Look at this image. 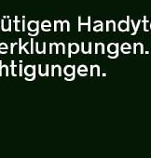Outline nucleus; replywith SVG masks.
Returning <instances> with one entry per match:
<instances>
[{"label":"nucleus","mask_w":151,"mask_h":158,"mask_svg":"<svg viewBox=\"0 0 151 158\" xmlns=\"http://www.w3.org/2000/svg\"><path fill=\"white\" fill-rule=\"evenodd\" d=\"M0 48H9L6 43H0Z\"/></svg>","instance_id":"obj_35"},{"label":"nucleus","mask_w":151,"mask_h":158,"mask_svg":"<svg viewBox=\"0 0 151 158\" xmlns=\"http://www.w3.org/2000/svg\"><path fill=\"white\" fill-rule=\"evenodd\" d=\"M57 50H58V53H62V54H64L65 53V46L63 42L59 43L58 44V47H57Z\"/></svg>","instance_id":"obj_21"},{"label":"nucleus","mask_w":151,"mask_h":158,"mask_svg":"<svg viewBox=\"0 0 151 158\" xmlns=\"http://www.w3.org/2000/svg\"><path fill=\"white\" fill-rule=\"evenodd\" d=\"M131 50V45L129 43H123L121 46V51L125 54H129Z\"/></svg>","instance_id":"obj_15"},{"label":"nucleus","mask_w":151,"mask_h":158,"mask_svg":"<svg viewBox=\"0 0 151 158\" xmlns=\"http://www.w3.org/2000/svg\"><path fill=\"white\" fill-rule=\"evenodd\" d=\"M80 50V46L78 43H70L69 44V53L68 57H71V54H77Z\"/></svg>","instance_id":"obj_1"},{"label":"nucleus","mask_w":151,"mask_h":158,"mask_svg":"<svg viewBox=\"0 0 151 158\" xmlns=\"http://www.w3.org/2000/svg\"><path fill=\"white\" fill-rule=\"evenodd\" d=\"M90 22H91V19L89 18V19H88V23H81V18H79V32H81V25H82V24L88 25V31L90 32V31H91V24H90Z\"/></svg>","instance_id":"obj_19"},{"label":"nucleus","mask_w":151,"mask_h":158,"mask_svg":"<svg viewBox=\"0 0 151 158\" xmlns=\"http://www.w3.org/2000/svg\"><path fill=\"white\" fill-rule=\"evenodd\" d=\"M150 29H151V24H150Z\"/></svg>","instance_id":"obj_39"},{"label":"nucleus","mask_w":151,"mask_h":158,"mask_svg":"<svg viewBox=\"0 0 151 158\" xmlns=\"http://www.w3.org/2000/svg\"><path fill=\"white\" fill-rule=\"evenodd\" d=\"M28 45H29V43H28V42H26V43L23 46V49H24V50H25V52H26L27 54H31V50L28 48V47H29Z\"/></svg>","instance_id":"obj_24"},{"label":"nucleus","mask_w":151,"mask_h":158,"mask_svg":"<svg viewBox=\"0 0 151 158\" xmlns=\"http://www.w3.org/2000/svg\"><path fill=\"white\" fill-rule=\"evenodd\" d=\"M41 28L44 32H50V26H41Z\"/></svg>","instance_id":"obj_32"},{"label":"nucleus","mask_w":151,"mask_h":158,"mask_svg":"<svg viewBox=\"0 0 151 158\" xmlns=\"http://www.w3.org/2000/svg\"><path fill=\"white\" fill-rule=\"evenodd\" d=\"M41 26H50V23L49 21H44L41 24Z\"/></svg>","instance_id":"obj_33"},{"label":"nucleus","mask_w":151,"mask_h":158,"mask_svg":"<svg viewBox=\"0 0 151 158\" xmlns=\"http://www.w3.org/2000/svg\"><path fill=\"white\" fill-rule=\"evenodd\" d=\"M131 23H132V26H133V29H134V32H133V33H132V35H136V34H137V31H138V28H139V25H140L141 21H138V23H137L136 25L134 24V22H133V21H132Z\"/></svg>","instance_id":"obj_22"},{"label":"nucleus","mask_w":151,"mask_h":158,"mask_svg":"<svg viewBox=\"0 0 151 158\" xmlns=\"http://www.w3.org/2000/svg\"><path fill=\"white\" fill-rule=\"evenodd\" d=\"M11 73H12V75H13V76H16V73H15V70H14L15 67H16V65H15V63H14V60L11 61Z\"/></svg>","instance_id":"obj_25"},{"label":"nucleus","mask_w":151,"mask_h":158,"mask_svg":"<svg viewBox=\"0 0 151 158\" xmlns=\"http://www.w3.org/2000/svg\"><path fill=\"white\" fill-rule=\"evenodd\" d=\"M94 73H97V76L100 75V67L97 64H94V65H92L91 66V75L93 76L94 75Z\"/></svg>","instance_id":"obj_12"},{"label":"nucleus","mask_w":151,"mask_h":158,"mask_svg":"<svg viewBox=\"0 0 151 158\" xmlns=\"http://www.w3.org/2000/svg\"><path fill=\"white\" fill-rule=\"evenodd\" d=\"M61 27H62V22H60V21H55V27H54V31H55V32L60 31V30H61Z\"/></svg>","instance_id":"obj_23"},{"label":"nucleus","mask_w":151,"mask_h":158,"mask_svg":"<svg viewBox=\"0 0 151 158\" xmlns=\"http://www.w3.org/2000/svg\"><path fill=\"white\" fill-rule=\"evenodd\" d=\"M99 50L101 51V53L105 54V45L103 43H96L95 44V53L97 54L99 52Z\"/></svg>","instance_id":"obj_13"},{"label":"nucleus","mask_w":151,"mask_h":158,"mask_svg":"<svg viewBox=\"0 0 151 158\" xmlns=\"http://www.w3.org/2000/svg\"><path fill=\"white\" fill-rule=\"evenodd\" d=\"M63 73L66 76H71L75 74V66L74 65H66L63 69Z\"/></svg>","instance_id":"obj_6"},{"label":"nucleus","mask_w":151,"mask_h":158,"mask_svg":"<svg viewBox=\"0 0 151 158\" xmlns=\"http://www.w3.org/2000/svg\"><path fill=\"white\" fill-rule=\"evenodd\" d=\"M64 31H67V32L70 31V23H69L68 21H64V22L62 23L61 32H64Z\"/></svg>","instance_id":"obj_14"},{"label":"nucleus","mask_w":151,"mask_h":158,"mask_svg":"<svg viewBox=\"0 0 151 158\" xmlns=\"http://www.w3.org/2000/svg\"><path fill=\"white\" fill-rule=\"evenodd\" d=\"M107 50L111 54H115L119 51V44L118 43H110L107 47Z\"/></svg>","instance_id":"obj_7"},{"label":"nucleus","mask_w":151,"mask_h":158,"mask_svg":"<svg viewBox=\"0 0 151 158\" xmlns=\"http://www.w3.org/2000/svg\"><path fill=\"white\" fill-rule=\"evenodd\" d=\"M38 67H39V75H42V76L45 75V76H47L49 74V65L48 64H46V66L44 68L42 67L41 64H39Z\"/></svg>","instance_id":"obj_11"},{"label":"nucleus","mask_w":151,"mask_h":158,"mask_svg":"<svg viewBox=\"0 0 151 158\" xmlns=\"http://www.w3.org/2000/svg\"><path fill=\"white\" fill-rule=\"evenodd\" d=\"M112 29L113 32L116 31V23L114 21H107V27H106V31H110Z\"/></svg>","instance_id":"obj_17"},{"label":"nucleus","mask_w":151,"mask_h":158,"mask_svg":"<svg viewBox=\"0 0 151 158\" xmlns=\"http://www.w3.org/2000/svg\"><path fill=\"white\" fill-rule=\"evenodd\" d=\"M94 23H95V25L93 27V30L95 32H101V31H103V23H102V22L98 21V22H95Z\"/></svg>","instance_id":"obj_20"},{"label":"nucleus","mask_w":151,"mask_h":158,"mask_svg":"<svg viewBox=\"0 0 151 158\" xmlns=\"http://www.w3.org/2000/svg\"><path fill=\"white\" fill-rule=\"evenodd\" d=\"M87 66L86 65H80L79 68H78V72H87Z\"/></svg>","instance_id":"obj_26"},{"label":"nucleus","mask_w":151,"mask_h":158,"mask_svg":"<svg viewBox=\"0 0 151 158\" xmlns=\"http://www.w3.org/2000/svg\"><path fill=\"white\" fill-rule=\"evenodd\" d=\"M81 50L85 54H91L92 53V42H82L81 44Z\"/></svg>","instance_id":"obj_2"},{"label":"nucleus","mask_w":151,"mask_h":158,"mask_svg":"<svg viewBox=\"0 0 151 158\" xmlns=\"http://www.w3.org/2000/svg\"><path fill=\"white\" fill-rule=\"evenodd\" d=\"M11 21H9V23H6L4 20L2 21V30L3 31H11Z\"/></svg>","instance_id":"obj_18"},{"label":"nucleus","mask_w":151,"mask_h":158,"mask_svg":"<svg viewBox=\"0 0 151 158\" xmlns=\"http://www.w3.org/2000/svg\"><path fill=\"white\" fill-rule=\"evenodd\" d=\"M14 46H15V44H14V43H11V54H12V53L14 52V51H13Z\"/></svg>","instance_id":"obj_37"},{"label":"nucleus","mask_w":151,"mask_h":158,"mask_svg":"<svg viewBox=\"0 0 151 158\" xmlns=\"http://www.w3.org/2000/svg\"><path fill=\"white\" fill-rule=\"evenodd\" d=\"M78 73H79V74L81 75V76H86V75H87V72H78Z\"/></svg>","instance_id":"obj_38"},{"label":"nucleus","mask_w":151,"mask_h":158,"mask_svg":"<svg viewBox=\"0 0 151 158\" xmlns=\"http://www.w3.org/2000/svg\"><path fill=\"white\" fill-rule=\"evenodd\" d=\"M27 27H28V29H29L30 32H34L36 30H38V22L31 21V22L28 23Z\"/></svg>","instance_id":"obj_9"},{"label":"nucleus","mask_w":151,"mask_h":158,"mask_svg":"<svg viewBox=\"0 0 151 158\" xmlns=\"http://www.w3.org/2000/svg\"><path fill=\"white\" fill-rule=\"evenodd\" d=\"M75 74H73V75H71V76H66L64 79H65V80H67V81H72V80H74V79H75Z\"/></svg>","instance_id":"obj_29"},{"label":"nucleus","mask_w":151,"mask_h":158,"mask_svg":"<svg viewBox=\"0 0 151 158\" xmlns=\"http://www.w3.org/2000/svg\"><path fill=\"white\" fill-rule=\"evenodd\" d=\"M23 50V45H22V38L19 39V53L21 54Z\"/></svg>","instance_id":"obj_30"},{"label":"nucleus","mask_w":151,"mask_h":158,"mask_svg":"<svg viewBox=\"0 0 151 158\" xmlns=\"http://www.w3.org/2000/svg\"><path fill=\"white\" fill-rule=\"evenodd\" d=\"M24 73L27 76H32L36 74V66L35 65H27L24 69Z\"/></svg>","instance_id":"obj_5"},{"label":"nucleus","mask_w":151,"mask_h":158,"mask_svg":"<svg viewBox=\"0 0 151 158\" xmlns=\"http://www.w3.org/2000/svg\"><path fill=\"white\" fill-rule=\"evenodd\" d=\"M118 27H119V29L121 31V32H128V31H130V27H129V23H128V21L126 22V21H121V22H119V23L118 24Z\"/></svg>","instance_id":"obj_4"},{"label":"nucleus","mask_w":151,"mask_h":158,"mask_svg":"<svg viewBox=\"0 0 151 158\" xmlns=\"http://www.w3.org/2000/svg\"><path fill=\"white\" fill-rule=\"evenodd\" d=\"M36 51L39 54L46 53V42H37L36 43Z\"/></svg>","instance_id":"obj_3"},{"label":"nucleus","mask_w":151,"mask_h":158,"mask_svg":"<svg viewBox=\"0 0 151 158\" xmlns=\"http://www.w3.org/2000/svg\"><path fill=\"white\" fill-rule=\"evenodd\" d=\"M8 49L9 48H0V53H1V54H6L8 52Z\"/></svg>","instance_id":"obj_36"},{"label":"nucleus","mask_w":151,"mask_h":158,"mask_svg":"<svg viewBox=\"0 0 151 158\" xmlns=\"http://www.w3.org/2000/svg\"><path fill=\"white\" fill-rule=\"evenodd\" d=\"M23 61L21 60V63H20V66H19V70H20V75L23 76Z\"/></svg>","instance_id":"obj_34"},{"label":"nucleus","mask_w":151,"mask_h":158,"mask_svg":"<svg viewBox=\"0 0 151 158\" xmlns=\"http://www.w3.org/2000/svg\"><path fill=\"white\" fill-rule=\"evenodd\" d=\"M25 79H26L27 81H33V80H35V79H36V74H34L32 76H26Z\"/></svg>","instance_id":"obj_28"},{"label":"nucleus","mask_w":151,"mask_h":158,"mask_svg":"<svg viewBox=\"0 0 151 158\" xmlns=\"http://www.w3.org/2000/svg\"><path fill=\"white\" fill-rule=\"evenodd\" d=\"M51 75H61V66L60 65H52L51 66Z\"/></svg>","instance_id":"obj_10"},{"label":"nucleus","mask_w":151,"mask_h":158,"mask_svg":"<svg viewBox=\"0 0 151 158\" xmlns=\"http://www.w3.org/2000/svg\"><path fill=\"white\" fill-rule=\"evenodd\" d=\"M118 56H119V51L116 52L115 54H110V55L108 56V58H109V59H116V58H118Z\"/></svg>","instance_id":"obj_31"},{"label":"nucleus","mask_w":151,"mask_h":158,"mask_svg":"<svg viewBox=\"0 0 151 158\" xmlns=\"http://www.w3.org/2000/svg\"><path fill=\"white\" fill-rule=\"evenodd\" d=\"M39 34V31L38 30H36V31H34V32H30L28 35H30V36H36V35H37Z\"/></svg>","instance_id":"obj_27"},{"label":"nucleus","mask_w":151,"mask_h":158,"mask_svg":"<svg viewBox=\"0 0 151 158\" xmlns=\"http://www.w3.org/2000/svg\"><path fill=\"white\" fill-rule=\"evenodd\" d=\"M57 47H58V43H50V53L52 54H58V50H57Z\"/></svg>","instance_id":"obj_16"},{"label":"nucleus","mask_w":151,"mask_h":158,"mask_svg":"<svg viewBox=\"0 0 151 158\" xmlns=\"http://www.w3.org/2000/svg\"><path fill=\"white\" fill-rule=\"evenodd\" d=\"M2 75H9V66L8 65H2V61L0 60V76Z\"/></svg>","instance_id":"obj_8"}]
</instances>
